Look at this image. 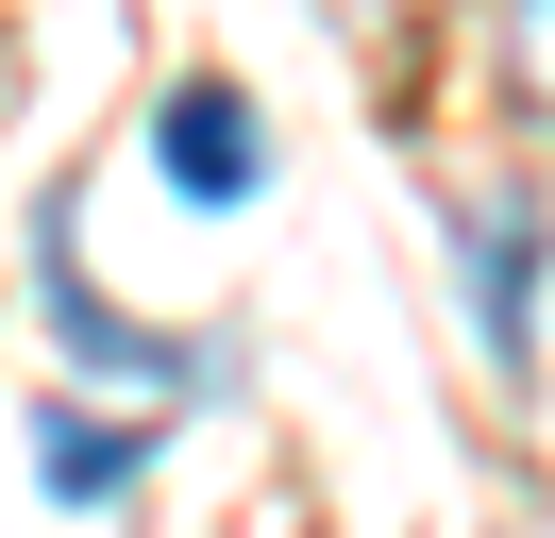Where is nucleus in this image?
<instances>
[{"mask_svg": "<svg viewBox=\"0 0 555 538\" xmlns=\"http://www.w3.org/2000/svg\"><path fill=\"white\" fill-rule=\"evenodd\" d=\"M35 303H51V336H68V354L102 370V387H152V404H169V387H203V370H219V354H185V336L118 320V303L85 286V219H68V202L35 219Z\"/></svg>", "mask_w": 555, "mask_h": 538, "instance_id": "f257e3e1", "label": "nucleus"}, {"mask_svg": "<svg viewBox=\"0 0 555 538\" xmlns=\"http://www.w3.org/2000/svg\"><path fill=\"white\" fill-rule=\"evenodd\" d=\"M454 253H472V336H488V370H539V185L454 202Z\"/></svg>", "mask_w": 555, "mask_h": 538, "instance_id": "f03ea898", "label": "nucleus"}, {"mask_svg": "<svg viewBox=\"0 0 555 538\" xmlns=\"http://www.w3.org/2000/svg\"><path fill=\"white\" fill-rule=\"evenodd\" d=\"M152 168H169L185 202H253V168H270L253 152V101L236 85H169L152 101Z\"/></svg>", "mask_w": 555, "mask_h": 538, "instance_id": "7ed1b4c3", "label": "nucleus"}, {"mask_svg": "<svg viewBox=\"0 0 555 538\" xmlns=\"http://www.w3.org/2000/svg\"><path fill=\"white\" fill-rule=\"evenodd\" d=\"M35 471H51L68 504H102L118 471H152V404H135V421H35Z\"/></svg>", "mask_w": 555, "mask_h": 538, "instance_id": "20e7f679", "label": "nucleus"}, {"mask_svg": "<svg viewBox=\"0 0 555 538\" xmlns=\"http://www.w3.org/2000/svg\"><path fill=\"white\" fill-rule=\"evenodd\" d=\"M505 101L521 134H555V0H505Z\"/></svg>", "mask_w": 555, "mask_h": 538, "instance_id": "39448f33", "label": "nucleus"}]
</instances>
